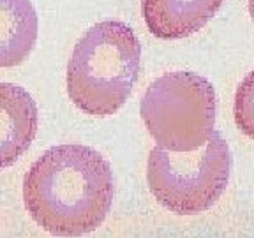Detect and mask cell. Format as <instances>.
<instances>
[{"label": "cell", "instance_id": "cell-2", "mask_svg": "<svg viewBox=\"0 0 254 238\" xmlns=\"http://www.w3.org/2000/svg\"><path fill=\"white\" fill-rule=\"evenodd\" d=\"M141 67V44L120 20L92 25L74 44L65 85L71 103L90 117H111L131 97Z\"/></svg>", "mask_w": 254, "mask_h": 238}, {"label": "cell", "instance_id": "cell-5", "mask_svg": "<svg viewBox=\"0 0 254 238\" xmlns=\"http://www.w3.org/2000/svg\"><path fill=\"white\" fill-rule=\"evenodd\" d=\"M39 127L36 101L23 87L0 83V170L12 164L30 148Z\"/></svg>", "mask_w": 254, "mask_h": 238}, {"label": "cell", "instance_id": "cell-9", "mask_svg": "<svg viewBox=\"0 0 254 238\" xmlns=\"http://www.w3.org/2000/svg\"><path fill=\"white\" fill-rule=\"evenodd\" d=\"M247 7H249V14L254 21V0H247Z\"/></svg>", "mask_w": 254, "mask_h": 238}, {"label": "cell", "instance_id": "cell-6", "mask_svg": "<svg viewBox=\"0 0 254 238\" xmlns=\"http://www.w3.org/2000/svg\"><path fill=\"white\" fill-rule=\"evenodd\" d=\"M224 0H143L148 32L157 39L177 41L201 30L217 14Z\"/></svg>", "mask_w": 254, "mask_h": 238}, {"label": "cell", "instance_id": "cell-7", "mask_svg": "<svg viewBox=\"0 0 254 238\" xmlns=\"http://www.w3.org/2000/svg\"><path fill=\"white\" fill-rule=\"evenodd\" d=\"M39 20L32 0H0V67H14L36 46Z\"/></svg>", "mask_w": 254, "mask_h": 238}, {"label": "cell", "instance_id": "cell-3", "mask_svg": "<svg viewBox=\"0 0 254 238\" xmlns=\"http://www.w3.org/2000/svg\"><path fill=\"white\" fill-rule=\"evenodd\" d=\"M217 101L212 83L190 71L164 72L148 85L139 115L161 148L192 152L214 134Z\"/></svg>", "mask_w": 254, "mask_h": 238}, {"label": "cell", "instance_id": "cell-8", "mask_svg": "<svg viewBox=\"0 0 254 238\" xmlns=\"http://www.w3.org/2000/svg\"><path fill=\"white\" fill-rule=\"evenodd\" d=\"M233 119L240 132L254 139V71H251L235 90Z\"/></svg>", "mask_w": 254, "mask_h": 238}, {"label": "cell", "instance_id": "cell-1", "mask_svg": "<svg viewBox=\"0 0 254 238\" xmlns=\"http://www.w3.org/2000/svg\"><path fill=\"white\" fill-rule=\"evenodd\" d=\"M113 171L92 147L65 143L48 148L23 178V203L37 226L53 237H83L111 210Z\"/></svg>", "mask_w": 254, "mask_h": 238}, {"label": "cell", "instance_id": "cell-4", "mask_svg": "<svg viewBox=\"0 0 254 238\" xmlns=\"http://www.w3.org/2000/svg\"><path fill=\"white\" fill-rule=\"evenodd\" d=\"M230 175V147L217 131L192 152H171L155 145L147 159L152 196L177 215H198L212 208L226 190Z\"/></svg>", "mask_w": 254, "mask_h": 238}]
</instances>
